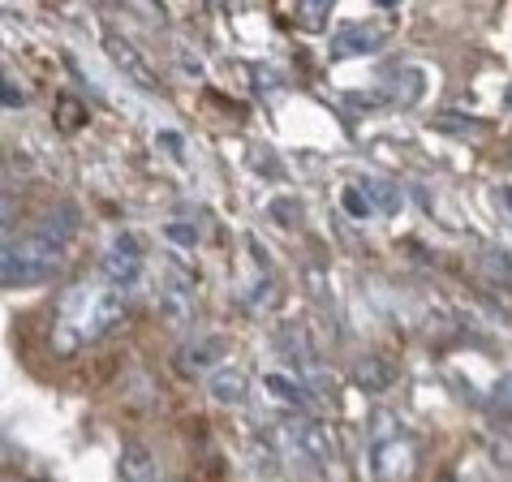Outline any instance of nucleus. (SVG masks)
Returning <instances> with one entry per match:
<instances>
[{
	"label": "nucleus",
	"instance_id": "obj_1",
	"mask_svg": "<svg viewBox=\"0 0 512 482\" xmlns=\"http://www.w3.org/2000/svg\"><path fill=\"white\" fill-rule=\"evenodd\" d=\"M74 233H78V211L74 203H61L35 229L9 237L5 250H0V276H5V285L22 289V285H39L44 276H52L61 267L65 246L74 241Z\"/></svg>",
	"mask_w": 512,
	"mask_h": 482
},
{
	"label": "nucleus",
	"instance_id": "obj_2",
	"mask_svg": "<svg viewBox=\"0 0 512 482\" xmlns=\"http://www.w3.org/2000/svg\"><path fill=\"white\" fill-rule=\"evenodd\" d=\"M125 315V297L121 289L104 285V280H87V285H74L61 297V315H56V349L61 353H74L78 345L104 336L108 328H117Z\"/></svg>",
	"mask_w": 512,
	"mask_h": 482
},
{
	"label": "nucleus",
	"instance_id": "obj_3",
	"mask_svg": "<svg viewBox=\"0 0 512 482\" xmlns=\"http://www.w3.org/2000/svg\"><path fill=\"white\" fill-rule=\"evenodd\" d=\"M371 470L379 482H409L418 470V444L414 435L401 431L392 418L375 422V439H371Z\"/></svg>",
	"mask_w": 512,
	"mask_h": 482
},
{
	"label": "nucleus",
	"instance_id": "obj_4",
	"mask_svg": "<svg viewBox=\"0 0 512 482\" xmlns=\"http://www.w3.org/2000/svg\"><path fill=\"white\" fill-rule=\"evenodd\" d=\"M142 272H147V250H142L138 233H130V229L112 233L104 254H99V276H104V285L130 293L142 285Z\"/></svg>",
	"mask_w": 512,
	"mask_h": 482
},
{
	"label": "nucleus",
	"instance_id": "obj_5",
	"mask_svg": "<svg viewBox=\"0 0 512 482\" xmlns=\"http://www.w3.org/2000/svg\"><path fill=\"white\" fill-rule=\"evenodd\" d=\"M284 439H289L297 457H306L310 465H332L336 461V435L319 418H293V422H284Z\"/></svg>",
	"mask_w": 512,
	"mask_h": 482
},
{
	"label": "nucleus",
	"instance_id": "obj_6",
	"mask_svg": "<svg viewBox=\"0 0 512 482\" xmlns=\"http://www.w3.org/2000/svg\"><path fill=\"white\" fill-rule=\"evenodd\" d=\"M379 91H383V99L388 104H396V108H418L422 99H426V91H431V78H426V69L422 65H392L388 74H383V82H379Z\"/></svg>",
	"mask_w": 512,
	"mask_h": 482
},
{
	"label": "nucleus",
	"instance_id": "obj_7",
	"mask_svg": "<svg viewBox=\"0 0 512 482\" xmlns=\"http://www.w3.org/2000/svg\"><path fill=\"white\" fill-rule=\"evenodd\" d=\"M160 306H164V315L173 319V323L190 319V310H194V276H190V267H181L177 259H164Z\"/></svg>",
	"mask_w": 512,
	"mask_h": 482
},
{
	"label": "nucleus",
	"instance_id": "obj_8",
	"mask_svg": "<svg viewBox=\"0 0 512 482\" xmlns=\"http://www.w3.org/2000/svg\"><path fill=\"white\" fill-rule=\"evenodd\" d=\"M388 44V31L375 22H349L332 35V56L336 61H353V56H375Z\"/></svg>",
	"mask_w": 512,
	"mask_h": 482
},
{
	"label": "nucleus",
	"instance_id": "obj_9",
	"mask_svg": "<svg viewBox=\"0 0 512 482\" xmlns=\"http://www.w3.org/2000/svg\"><path fill=\"white\" fill-rule=\"evenodd\" d=\"M104 52L112 56V65H117L121 74L134 82V87H142V91H155V87H160V78H155V69L147 65V56H142V52L130 44V39L108 35V39H104Z\"/></svg>",
	"mask_w": 512,
	"mask_h": 482
},
{
	"label": "nucleus",
	"instance_id": "obj_10",
	"mask_svg": "<svg viewBox=\"0 0 512 482\" xmlns=\"http://www.w3.org/2000/svg\"><path fill=\"white\" fill-rule=\"evenodd\" d=\"M224 358H229V340L224 336H198L177 349V366L190 375H211L216 366H224Z\"/></svg>",
	"mask_w": 512,
	"mask_h": 482
},
{
	"label": "nucleus",
	"instance_id": "obj_11",
	"mask_svg": "<svg viewBox=\"0 0 512 482\" xmlns=\"http://www.w3.org/2000/svg\"><path fill=\"white\" fill-rule=\"evenodd\" d=\"M207 392H211V401H220V405H241L250 392V379L241 375L237 366H216V371L207 375Z\"/></svg>",
	"mask_w": 512,
	"mask_h": 482
},
{
	"label": "nucleus",
	"instance_id": "obj_12",
	"mask_svg": "<svg viewBox=\"0 0 512 482\" xmlns=\"http://www.w3.org/2000/svg\"><path fill=\"white\" fill-rule=\"evenodd\" d=\"M117 465L125 482H160V465H155L151 448H142V444H125Z\"/></svg>",
	"mask_w": 512,
	"mask_h": 482
},
{
	"label": "nucleus",
	"instance_id": "obj_13",
	"mask_svg": "<svg viewBox=\"0 0 512 482\" xmlns=\"http://www.w3.org/2000/svg\"><path fill=\"white\" fill-rule=\"evenodd\" d=\"M263 392L272 396L276 405H284V409H306V405H310V392L302 388V379H293V375H280V371L263 375Z\"/></svg>",
	"mask_w": 512,
	"mask_h": 482
},
{
	"label": "nucleus",
	"instance_id": "obj_14",
	"mask_svg": "<svg viewBox=\"0 0 512 482\" xmlns=\"http://www.w3.org/2000/svg\"><path fill=\"white\" fill-rule=\"evenodd\" d=\"M362 186H366V194H371V203H375L379 216L396 220V216H401V211H405V190L396 186L392 177H366Z\"/></svg>",
	"mask_w": 512,
	"mask_h": 482
},
{
	"label": "nucleus",
	"instance_id": "obj_15",
	"mask_svg": "<svg viewBox=\"0 0 512 482\" xmlns=\"http://www.w3.org/2000/svg\"><path fill=\"white\" fill-rule=\"evenodd\" d=\"M353 379H358V388L362 392H388L392 388V379L396 371L383 358H375V353H366V358L353 362Z\"/></svg>",
	"mask_w": 512,
	"mask_h": 482
},
{
	"label": "nucleus",
	"instance_id": "obj_16",
	"mask_svg": "<svg viewBox=\"0 0 512 482\" xmlns=\"http://www.w3.org/2000/svg\"><path fill=\"white\" fill-rule=\"evenodd\" d=\"M478 272L491 280V285H504V289H512V259L504 250H495V246H487V250H478Z\"/></svg>",
	"mask_w": 512,
	"mask_h": 482
},
{
	"label": "nucleus",
	"instance_id": "obj_17",
	"mask_svg": "<svg viewBox=\"0 0 512 482\" xmlns=\"http://www.w3.org/2000/svg\"><path fill=\"white\" fill-rule=\"evenodd\" d=\"M332 5L336 0H297V26L310 35H323L327 18H332Z\"/></svg>",
	"mask_w": 512,
	"mask_h": 482
},
{
	"label": "nucleus",
	"instance_id": "obj_18",
	"mask_svg": "<svg viewBox=\"0 0 512 482\" xmlns=\"http://www.w3.org/2000/svg\"><path fill=\"white\" fill-rule=\"evenodd\" d=\"M276 297H280V285L267 272H259V276H254V285L246 289V310H250V315H263V310L276 306Z\"/></svg>",
	"mask_w": 512,
	"mask_h": 482
},
{
	"label": "nucleus",
	"instance_id": "obj_19",
	"mask_svg": "<svg viewBox=\"0 0 512 482\" xmlns=\"http://www.w3.org/2000/svg\"><path fill=\"white\" fill-rule=\"evenodd\" d=\"M340 207H345V216L358 220V224H366L375 216V203H371V194H366V186H345L340 190Z\"/></svg>",
	"mask_w": 512,
	"mask_h": 482
},
{
	"label": "nucleus",
	"instance_id": "obj_20",
	"mask_svg": "<svg viewBox=\"0 0 512 482\" xmlns=\"http://www.w3.org/2000/svg\"><path fill=\"white\" fill-rule=\"evenodd\" d=\"M272 220L280 224V229H297V224H302V203H297L293 194L272 198Z\"/></svg>",
	"mask_w": 512,
	"mask_h": 482
},
{
	"label": "nucleus",
	"instance_id": "obj_21",
	"mask_svg": "<svg viewBox=\"0 0 512 482\" xmlns=\"http://www.w3.org/2000/svg\"><path fill=\"white\" fill-rule=\"evenodd\" d=\"M164 237L173 241V246H181V250H194L198 246V224L194 220H168L164 224Z\"/></svg>",
	"mask_w": 512,
	"mask_h": 482
},
{
	"label": "nucleus",
	"instance_id": "obj_22",
	"mask_svg": "<svg viewBox=\"0 0 512 482\" xmlns=\"http://www.w3.org/2000/svg\"><path fill=\"white\" fill-rule=\"evenodd\" d=\"M56 121H61L65 130H74V125H82V121H87V108H78V99L61 95V104H56Z\"/></svg>",
	"mask_w": 512,
	"mask_h": 482
},
{
	"label": "nucleus",
	"instance_id": "obj_23",
	"mask_svg": "<svg viewBox=\"0 0 512 482\" xmlns=\"http://www.w3.org/2000/svg\"><path fill=\"white\" fill-rule=\"evenodd\" d=\"M0 91H5V108H26V91L13 82L9 69H5V78H0Z\"/></svg>",
	"mask_w": 512,
	"mask_h": 482
},
{
	"label": "nucleus",
	"instance_id": "obj_24",
	"mask_svg": "<svg viewBox=\"0 0 512 482\" xmlns=\"http://www.w3.org/2000/svg\"><path fill=\"white\" fill-rule=\"evenodd\" d=\"M495 405L512 409V375H508V379H500V388H495Z\"/></svg>",
	"mask_w": 512,
	"mask_h": 482
},
{
	"label": "nucleus",
	"instance_id": "obj_25",
	"mask_svg": "<svg viewBox=\"0 0 512 482\" xmlns=\"http://www.w3.org/2000/svg\"><path fill=\"white\" fill-rule=\"evenodd\" d=\"M125 5H134L138 13H147V18H164V9L155 5V0H125Z\"/></svg>",
	"mask_w": 512,
	"mask_h": 482
},
{
	"label": "nucleus",
	"instance_id": "obj_26",
	"mask_svg": "<svg viewBox=\"0 0 512 482\" xmlns=\"http://www.w3.org/2000/svg\"><path fill=\"white\" fill-rule=\"evenodd\" d=\"M495 198H500V203H504V211H508V216H512V181H504V186H500V190H495Z\"/></svg>",
	"mask_w": 512,
	"mask_h": 482
},
{
	"label": "nucleus",
	"instance_id": "obj_27",
	"mask_svg": "<svg viewBox=\"0 0 512 482\" xmlns=\"http://www.w3.org/2000/svg\"><path fill=\"white\" fill-rule=\"evenodd\" d=\"M375 5H383V9H396V5H401V0H375Z\"/></svg>",
	"mask_w": 512,
	"mask_h": 482
},
{
	"label": "nucleus",
	"instance_id": "obj_28",
	"mask_svg": "<svg viewBox=\"0 0 512 482\" xmlns=\"http://www.w3.org/2000/svg\"><path fill=\"white\" fill-rule=\"evenodd\" d=\"M439 482H457V478H452V474H444V478H439Z\"/></svg>",
	"mask_w": 512,
	"mask_h": 482
}]
</instances>
